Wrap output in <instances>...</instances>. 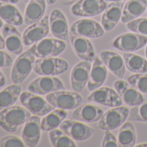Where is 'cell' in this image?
Here are the masks:
<instances>
[{
	"instance_id": "19",
	"label": "cell",
	"mask_w": 147,
	"mask_h": 147,
	"mask_svg": "<svg viewBox=\"0 0 147 147\" xmlns=\"http://www.w3.org/2000/svg\"><path fill=\"white\" fill-rule=\"evenodd\" d=\"M100 58L106 65L108 70H110L119 79H123L125 74V64L123 56L118 53L103 50L100 53Z\"/></svg>"
},
{
	"instance_id": "5",
	"label": "cell",
	"mask_w": 147,
	"mask_h": 147,
	"mask_svg": "<svg viewBox=\"0 0 147 147\" xmlns=\"http://www.w3.org/2000/svg\"><path fill=\"white\" fill-rule=\"evenodd\" d=\"M129 109L125 107H115L107 111L100 120L97 126L102 131H113L120 127L129 116Z\"/></svg>"
},
{
	"instance_id": "32",
	"label": "cell",
	"mask_w": 147,
	"mask_h": 147,
	"mask_svg": "<svg viewBox=\"0 0 147 147\" xmlns=\"http://www.w3.org/2000/svg\"><path fill=\"white\" fill-rule=\"evenodd\" d=\"M49 139L55 147H76L75 140L61 129H54L49 131Z\"/></svg>"
},
{
	"instance_id": "20",
	"label": "cell",
	"mask_w": 147,
	"mask_h": 147,
	"mask_svg": "<svg viewBox=\"0 0 147 147\" xmlns=\"http://www.w3.org/2000/svg\"><path fill=\"white\" fill-rule=\"evenodd\" d=\"M124 5L122 2H111L107 5L101 17V25L106 32L113 30L121 21Z\"/></svg>"
},
{
	"instance_id": "31",
	"label": "cell",
	"mask_w": 147,
	"mask_h": 147,
	"mask_svg": "<svg viewBox=\"0 0 147 147\" xmlns=\"http://www.w3.org/2000/svg\"><path fill=\"white\" fill-rule=\"evenodd\" d=\"M137 134L134 125L131 122H125L118 132V143L123 147H131L135 145Z\"/></svg>"
},
{
	"instance_id": "9",
	"label": "cell",
	"mask_w": 147,
	"mask_h": 147,
	"mask_svg": "<svg viewBox=\"0 0 147 147\" xmlns=\"http://www.w3.org/2000/svg\"><path fill=\"white\" fill-rule=\"evenodd\" d=\"M70 33L74 36H80L87 38H100L105 34V30L98 22L92 19H80L70 27Z\"/></svg>"
},
{
	"instance_id": "1",
	"label": "cell",
	"mask_w": 147,
	"mask_h": 147,
	"mask_svg": "<svg viewBox=\"0 0 147 147\" xmlns=\"http://www.w3.org/2000/svg\"><path fill=\"white\" fill-rule=\"evenodd\" d=\"M31 117L24 107L11 106L0 111V126L9 132H14Z\"/></svg>"
},
{
	"instance_id": "13",
	"label": "cell",
	"mask_w": 147,
	"mask_h": 147,
	"mask_svg": "<svg viewBox=\"0 0 147 147\" xmlns=\"http://www.w3.org/2000/svg\"><path fill=\"white\" fill-rule=\"evenodd\" d=\"M60 129L76 141L87 140L94 133V128L76 119H64L60 125Z\"/></svg>"
},
{
	"instance_id": "24",
	"label": "cell",
	"mask_w": 147,
	"mask_h": 147,
	"mask_svg": "<svg viewBox=\"0 0 147 147\" xmlns=\"http://www.w3.org/2000/svg\"><path fill=\"white\" fill-rule=\"evenodd\" d=\"M104 111L98 106L87 104L80 106L72 113V119L84 123H94L100 120Z\"/></svg>"
},
{
	"instance_id": "21",
	"label": "cell",
	"mask_w": 147,
	"mask_h": 147,
	"mask_svg": "<svg viewBox=\"0 0 147 147\" xmlns=\"http://www.w3.org/2000/svg\"><path fill=\"white\" fill-rule=\"evenodd\" d=\"M2 33L5 42V47L8 51L13 53L16 55L22 54L24 48L23 36H21L16 26L6 24L2 28Z\"/></svg>"
},
{
	"instance_id": "22",
	"label": "cell",
	"mask_w": 147,
	"mask_h": 147,
	"mask_svg": "<svg viewBox=\"0 0 147 147\" xmlns=\"http://www.w3.org/2000/svg\"><path fill=\"white\" fill-rule=\"evenodd\" d=\"M107 77V67L103 63L100 58L95 57L90 70L89 79L87 88L88 91L92 92L100 88L106 82Z\"/></svg>"
},
{
	"instance_id": "16",
	"label": "cell",
	"mask_w": 147,
	"mask_h": 147,
	"mask_svg": "<svg viewBox=\"0 0 147 147\" xmlns=\"http://www.w3.org/2000/svg\"><path fill=\"white\" fill-rule=\"evenodd\" d=\"M115 90L121 97L123 102L130 107H136L144 101L142 93L132 87L128 82L119 80L114 82Z\"/></svg>"
},
{
	"instance_id": "43",
	"label": "cell",
	"mask_w": 147,
	"mask_h": 147,
	"mask_svg": "<svg viewBox=\"0 0 147 147\" xmlns=\"http://www.w3.org/2000/svg\"><path fill=\"white\" fill-rule=\"evenodd\" d=\"M138 147H147V143H142L139 144H137Z\"/></svg>"
},
{
	"instance_id": "10",
	"label": "cell",
	"mask_w": 147,
	"mask_h": 147,
	"mask_svg": "<svg viewBox=\"0 0 147 147\" xmlns=\"http://www.w3.org/2000/svg\"><path fill=\"white\" fill-rule=\"evenodd\" d=\"M64 89L63 82L56 76H41V77L36 78L28 85V91L39 95H47L50 93Z\"/></svg>"
},
{
	"instance_id": "4",
	"label": "cell",
	"mask_w": 147,
	"mask_h": 147,
	"mask_svg": "<svg viewBox=\"0 0 147 147\" xmlns=\"http://www.w3.org/2000/svg\"><path fill=\"white\" fill-rule=\"evenodd\" d=\"M68 67V63L61 58L46 57L36 60L33 70L39 76H57L67 71Z\"/></svg>"
},
{
	"instance_id": "45",
	"label": "cell",
	"mask_w": 147,
	"mask_h": 147,
	"mask_svg": "<svg viewBox=\"0 0 147 147\" xmlns=\"http://www.w3.org/2000/svg\"><path fill=\"white\" fill-rule=\"evenodd\" d=\"M4 21H3V19L0 18V29H2L3 27H4Z\"/></svg>"
},
{
	"instance_id": "27",
	"label": "cell",
	"mask_w": 147,
	"mask_h": 147,
	"mask_svg": "<svg viewBox=\"0 0 147 147\" xmlns=\"http://www.w3.org/2000/svg\"><path fill=\"white\" fill-rule=\"evenodd\" d=\"M0 18L5 24L13 26H21L24 22V18L18 9L13 4L9 3L0 2Z\"/></svg>"
},
{
	"instance_id": "2",
	"label": "cell",
	"mask_w": 147,
	"mask_h": 147,
	"mask_svg": "<svg viewBox=\"0 0 147 147\" xmlns=\"http://www.w3.org/2000/svg\"><path fill=\"white\" fill-rule=\"evenodd\" d=\"M48 102L55 108L63 110H74L84 103L83 98L78 92L59 90L46 95Z\"/></svg>"
},
{
	"instance_id": "11",
	"label": "cell",
	"mask_w": 147,
	"mask_h": 147,
	"mask_svg": "<svg viewBox=\"0 0 147 147\" xmlns=\"http://www.w3.org/2000/svg\"><path fill=\"white\" fill-rule=\"evenodd\" d=\"M107 7L105 0H79L71 7V13L82 18L95 17L103 13Z\"/></svg>"
},
{
	"instance_id": "3",
	"label": "cell",
	"mask_w": 147,
	"mask_h": 147,
	"mask_svg": "<svg viewBox=\"0 0 147 147\" xmlns=\"http://www.w3.org/2000/svg\"><path fill=\"white\" fill-rule=\"evenodd\" d=\"M36 56L30 49L20 54L15 60L11 70V81L15 84H22L34 69Z\"/></svg>"
},
{
	"instance_id": "12",
	"label": "cell",
	"mask_w": 147,
	"mask_h": 147,
	"mask_svg": "<svg viewBox=\"0 0 147 147\" xmlns=\"http://www.w3.org/2000/svg\"><path fill=\"white\" fill-rule=\"evenodd\" d=\"M50 30L49 17L45 16L38 22L30 24L23 33V42L25 46L33 45L45 38Z\"/></svg>"
},
{
	"instance_id": "41",
	"label": "cell",
	"mask_w": 147,
	"mask_h": 147,
	"mask_svg": "<svg viewBox=\"0 0 147 147\" xmlns=\"http://www.w3.org/2000/svg\"><path fill=\"white\" fill-rule=\"evenodd\" d=\"M0 2H4V3H9V4H18L19 2V0H0Z\"/></svg>"
},
{
	"instance_id": "15",
	"label": "cell",
	"mask_w": 147,
	"mask_h": 147,
	"mask_svg": "<svg viewBox=\"0 0 147 147\" xmlns=\"http://www.w3.org/2000/svg\"><path fill=\"white\" fill-rule=\"evenodd\" d=\"M91 63L87 61H82L74 66L70 74L71 88L74 91L81 93L88 85L89 79Z\"/></svg>"
},
{
	"instance_id": "28",
	"label": "cell",
	"mask_w": 147,
	"mask_h": 147,
	"mask_svg": "<svg viewBox=\"0 0 147 147\" xmlns=\"http://www.w3.org/2000/svg\"><path fill=\"white\" fill-rule=\"evenodd\" d=\"M67 115V110L55 109L46 114L41 120V127L43 131H50L54 129L60 127L61 124Z\"/></svg>"
},
{
	"instance_id": "26",
	"label": "cell",
	"mask_w": 147,
	"mask_h": 147,
	"mask_svg": "<svg viewBox=\"0 0 147 147\" xmlns=\"http://www.w3.org/2000/svg\"><path fill=\"white\" fill-rule=\"evenodd\" d=\"M46 0H30L24 14V23L30 25L43 18L46 10Z\"/></svg>"
},
{
	"instance_id": "42",
	"label": "cell",
	"mask_w": 147,
	"mask_h": 147,
	"mask_svg": "<svg viewBox=\"0 0 147 147\" xmlns=\"http://www.w3.org/2000/svg\"><path fill=\"white\" fill-rule=\"evenodd\" d=\"M57 0H46V2L48 5H54Z\"/></svg>"
},
{
	"instance_id": "35",
	"label": "cell",
	"mask_w": 147,
	"mask_h": 147,
	"mask_svg": "<svg viewBox=\"0 0 147 147\" xmlns=\"http://www.w3.org/2000/svg\"><path fill=\"white\" fill-rule=\"evenodd\" d=\"M126 27L131 32L147 36V18H146L134 19L127 23Z\"/></svg>"
},
{
	"instance_id": "14",
	"label": "cell",
	"mask_w": 147,
	"mask_h": 147,
	"mask_svg": "<svg viewBox=\"0 0 147 147\" xmlns=\"http://www.w3.org/2000/svg\"><path fill=\"white\" fill-rule=\"evenodd\" d=\"M88 100L108 107H119L123 104V100L118 92L108 87H100L92 91L88 97Z\"/></svg>"
},
{
	"instance_id": "40",
	"label": "cell",
	"mask_w": 147,
	"mask_h": 147,
	"mask_svg": "<svg viewBox=\"0 0 147 147\" xmlns=\"http://www.w3.org/2000/svg\"><path fill=\"white\" fill-rule=\"evenodd\" d=\"M5 48H6L5 47V42L4 36H2L1 34H0V49H3Z\"/></svg>"
},
{
	"instance_id": "18",
	"label": "cell",
	"mask_w": 147,
	"mask_h": 147,
	"mask_svg": "<svg viewBox=\"0 0 147 147\" xmlns=\"http://www.w3.org/2000/svg\"><path fill=\"white\" fill-rule=\"evenodd\" d=\"M41 119L39 116H31L25 122L21 134L26 146L35 147L38 144L41 138Z\"/></svg>"
},
{
	"instance_id": "8",
	"label": "cell",
	"mask_w": 147,
	"mask_h": 147,
	"mask_svg": "<svg viewBox=\"0 0 147 147\" xmlns=\"http://www.w3.org/2000/svg\"><path fill=\"white\" fill-rule=\"evenodd\" d=\"M147 43V36L138 33H125L114 38L113 48L123 52H134L144 48Z\"/></svg>"
},
{
	"instance_id": "6",
	"label": "cell",
	"mask_w": 147,
	"mask_h": 147,
	"mask_svg": "<svg viewBox=\"0 0 147 147\" xmlns=\"http://www.w3.org/2000/svg\"><path fill=\"white\" fill-rule=\"evenodd\" d=\"M19 100L23 107L30 112L31 114L39 117L45 116L55 108L48 102L46 99H43L41 95L30 91L21 93Z\"/></svg>"
},
{
	"instance_id": "17",
	"label": "cell",
	"mask_w": 147,
	"mask_h": 147,
	"mask_svg": "<svg viewBox=\"0 0 147 147\" xmlns=\"http://www.w3.org/2000/svg\"><path fill=\"white\" fill-rule=\"evenodd\" d=\"M49 28L52 35L58 39L69 41V30L67 21L63 12L59 9H55L49 16Z\"/></svg>"
},
{
	"instance_id": "29",
	"label": "cell",
	"mask_w": 147,
	"mask_h": 147,
	"mask_svg": "<svg viewBox=\"0 0 147 147\" xmlns=\"http://www.w3.org/2000/svg\"><path fill=\"white\" fill-rule=\"evenodd\" d=\"M22 88L20 84H12L0 91V111L13 106L20 97Z\"/></svg>"
},
{
	"instance_id": "38",
	"label": "cell",
	"mask_w": 147,
	"mask_h": 147,
	"mask_svg": "<svg viewBox=\"0 0 147 147\" xmlns=\"http://www.w3.org/2000/svg\"><path fill=\"white\" fill-rule=\"evenodd\" d=\"M13 60L10 55L0 49V67H6L11 66Z\"/></svg>"
},
{
	"instance_id": "47",
	"label": "cell",
	"mask_w": 147,
	"mask_h": 147,
	"mask_svg": "<svg viewBox=\"0 0 147 147\" xmlns=\"http://www.w3.org/2000/svg\"><path fill=\"white\" fill-rule=\"evenodd\" d=\"M146 16H147V9H146Z\"/></svg>"
},
{
	"instance_id": "23",
	"label": "cell",
	"mask_w": 147,
	"mask_h": 147,
	"mask_svg": "<svg viewBox=\"0 0 147 147\" xmlns=\"http://www.w3.org/2000/svg\"><path fill=\"white\" fill-rule=\"evenodd\" d=\"M70 42L74 51L79 58L89 62L94 61L95 58L94 49L92 42L87 37L72 35Z\"/></svg>"
},
{
	"instance_id": "46",
	"label": "cell",
	"mask_w": 147,
	"mask_h": 147,
	"mask_svg": "<svg viewBox=\"0 0 147 147\" xmlns=\"http://www.w3.org/2000/svg\"><path fill=\"white\" fill-rule=\"evenodd\" d=\"M144 54H145V55H146V59H147V43H146V45H145V49H144Z\"/></svg>"
},
{
	"instance_id": "37",
	"label": "cell",
	"mask_w": 147,
	"mask_h": 147,
	"mask_svg": "<svg viewBox=\"0 0 147 147\" xmlns=\"http://www.w3.org/2000/svg\"><path fill=\"white\" fill-rule=\"evenodd\" d=\"M102 147H117L118 146V140L113 133L111 132V131L107 130L105 131L104 137L101 142Z\"/></svg>"
},
{
	"instance_id": "25",
	"label": "cell",
	"mask_w": 147,
	"mask_h": 147,
	"mask_svg": "<svg viewBox=\"0 0 147 147\" xmlns=\"http://www.w3.org/2000/svg\"><path fill=\"white\" fill-rule=\"evenodd\" d=\"M147 9V0H129L125 3L122 11L121 22L127 24L138 18Z\"/></svg>"
},
{
	"instance_id": "39",
	"label": "cell",
	"mask_w": 147,
	"mask_h": 147,
	"mask_svg": "<svg viewBox=\"0 0 147 147\" xmlns=\"http://www.w3.org/2000/svg\"><path fill=\"white\" fill-rule=\"evenodd\" d=\"M6 83V79L4 76V74L2 73V71L0 70V88L4 87Z\"/></svg>"
},
{
	"instance_id": "30",
	"label": "cell",
	"mask_w": 147,
	"mask_h": 147,
	"mask_svg": "<svg viewBox=\"0 0 147 147\" xmlns=\"http://www.w3.org/2000/svg\"><path fill=\"white\" fill-rule=\"evenodd\" d=\"M125 67L131 73L134 74H144L147 73V60L144 57L125 52L123 54Z\"/></svg>"
},
{
	"instance_id": "36",
	"label": "cell",
	"mask_w": 147,
	"mask_h": 147,
	"mask_svg": "<svg viewBox=\"0 0 147 147\" xmlns=\"http://www.w3.org/2000/svg\"><path fill=\"white\" fill-rule=\"evenodd\" d=\"M25 143L23 138H20L17 136L8 135L0 139V146L1 147H24Z\"/></svg>"
},
{
	"instance_id": "33",
	"label": "cell",
	"mask_w": 147,
	"mask_h": 147,
	"mask_svg": "<svg viewBox=\"0 0 147 147\" xmlns=\"http://www.w3.org/2000/svg\"><path fill=\"white\" fill-rule=\"evenodd\" d=\"M128 119L130 121L147 123V101H144L142 104L133 107L129 113Z\"/></svg>"
},
{
	"instance_id": "44",
	"label": "cell",
	"mask_w": 147,
	"mask_h": 147,
	"mask_svg": "<svg viewBox=\"0 0 147 147\" xmlns=\"http://www.w3.org/2000/svg\"><path fill=\"white\" fill-rule=\"evenodd\" d=\"M107 2H122V1H125V0H106Z\"/></svg>"
},
{
	"instance_id": "7",
	"label": "cell",
	"mask_w": 147,
	"mask_h": 147,
	"mask_svg": "<svg viewBox=\"0 0 147 147\" xmlns=\"http://www.w3.org/2000/svg\"><path fill=\"white\" fill-rule=\"evenodd\" d=\"M30 49L37 58L56 57L66 49V43L58 38H43L33 44Z\"/></svg>"
},
{
	"instance_id": "34",
	"label": "cell",
	"mask_w": 147,
	"mask_h": 147,
	"mask_svg": "<svg viewBox=\"0 0 147 147\" xmlns=\"http://www.w3.org/2000/svg\"><path fill=\"white\" fill-rule=\"evenodd\" d=\"M127 81L142 94H147V73L135 74L129 76Z\"/></svg>"
}]
</instances>
